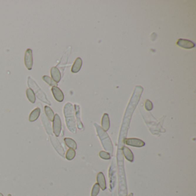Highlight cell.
<instances>
[{"mask_svg":"<svg viewBox=\"0 0 196 196\" xmlns=\"http://www.w3.org/2000/svg\"><path fill=\"white\" fill-rule=\"evenodd\" d=\"M63 112L65 117L66 125L68 130L72 133H76L77 132V128L73 105L70 103H67L64 106Z\"/></svg>","mask_w":196,"mask_h":196,"instance_id":"cell-1","label":"cell"},{"mask_svg":"<svg viewBox=\"0 0 196 196\" xmlns=\"http://www.w3.org/2000/svg\"><path fill=\"white\" fill-rule=\"evenodd\" d=\"M94 125L96 127L98 135L101 140V142L102 143L103 147L104 148L106 151H108L110 154H112L113 151V145H112V142L109 136L105 132V131H104L103 128L101 127H100L98 125L95 123Z\"/></svg>","mask_w":196,"mask_h":196,"instance_id":"cell-2","label":"cell"},{"mask_svg":"<svg viewBox=\"0 0 196 196\" xmlns=\"http://www.w3.org/2000/svg\"><path fill=\"white\" fill-rule=\"evenodd\" d=\"M28 84L29 86L31 88H32L33 89V91H34L36 96L38 97V98L40 100H41L43 103H46V104H47L49 105H51L50 102L48 100L45 93L41 91V89L38 86V85H37V84L35 83V82L33 79H32L31 77L28 78Z\"/></svg>","mask_w":196,"mask_h":196,"instance_id":"cell-3","label":"cell"},{"mask_svg":"<svg viewBox=\"0 0 196 196\" xmlns=\"http://www.w3.org/2000/svg\"><path fill=\"white\" fill-rule=\"evenodd\" d=\"M52 130L56 137H58L60 135L62 130V123L61 118L58 114L54 115Z\"/></svg>","mask_w":196,"mask_h":196,"instance_id":"cell-4","label":"cell"},{"mask_svg":"<svg viewBox=\"0 0 196 196\" xmlns=\"http://www.w3.org/2000/svg\"><path fill=\"white\" fill-rule=\"evenodd\" d=\"M50 139L51 140V142L52 143L53 147H54L55 150L58 152V153L61 155L62 157H64L65 156V150L62 147V145L59 142V140L55 138V137L52 136H50Z\"/></svg>","mask_w":196,"mask_h":196,"instance_id":"cell-5","label":"cell"},{"mask_svg":"<svg viewBox=\"0 0 196 196\" xmlns=\"http://www.w3.org/2000/svg\"><path fill=\"white\" fill-rule=\"evenodd\" d=\"M123 143L127 144L128 145H131L135 147H142L145 145V143L140 139L136 138H128L124 139L123 141Z\"/></svg>","mask_w":196,"mask_h":196,"instance_id":"cell-6","label":"cell"},{"mask_svg":"<svg viewBox=\"0 0 196 196\" xmlns=\"http://www.w3.org/2000/svg\"><path fill=\"white\" fill-rule=\"evenodd\" d=\"M24 63L28 70H31L33 66V55L31 49L28 48L24 55Z\"/></svg>","mask_w":196,"mask_h":196,"instance_id":"cell-7","label":"cell"},{"mask_svg":"<svg viewBox=\"0 0 196 196\" xmlns=\"http://www.w3.org/2000/svg\"><path fill=\"white\" fill-rule=\"evenodd\" d=\"M177 44L185 49H191L195 47V44L189 40L180 39L177 41Z\"/></svg>","mask_w":196,"mask_h":196,"instance_id":"cell-8","label":"cell"},{"mask_svg":"<svg viewBox=\"0 0 196 196\" xmlns=\"http://www.w3.org/2000/svg\"><path fill=\"white\" fill-rule=\"evenodd\" d=\"M55 99L58 102H62L64 100V95L62 91L57 86H53L51 89Z\"/></svg>","mask_w":196,"mask_h":196,"instance_id":"cell-9","label":"cell"},{"mask_svg":"<svg viewBox=\"0 0 196 196\" xmlns=\"http://www.w3.org/2000/svg\"><path fill=\"white\" fill-rule=\"evenodd\" d=\"M50 72L52 79L56 83H58L61 79V74L59 69L56 67H53L51 68Z\"/></svg>","mask_w":196,"mask_h":196,"instance_id":"cell-10","label":"cell"},{"mask_svg":"<svg viewBox=\"0 0 196 196\" xmlns=\"http://www.w3.org/2000/svg\"><path fill=\"white\" fill-rule=\"evenodd\" d=\"M41 118L42 120V122L43 123V125L45 127L46 131L47 132V133L50 135V136H52V130L51 126L50 125V122L48 121V120H47V118H46V116H44V115L43 113H42L41 116Z\"/></svg>","mask_w":196,"mask_h":196,"instance_id":"cell-11","label":"cell"},{"mask_svg":"<svg viewBox=\"0 0 196 196\" xmlns=\"http://www.w3.org/2000/svg\"><path fill=\"white\" fill-rule=\"evenodd\" d=\"M97 183L98 184L100 187L103 190H105L106 188V181H105L104 175L102 172H100L97 174Z\"/></svg>","mask_w":196,"mask_h":196,"instance_id":"cell-12","label":"cell"},{"mask_svg":"<svg viewBox=\"0 0 196 196\" xmlns=\"http://www.w3.org/2000/svg\"><path fill=\"white\" fill-rule=\"evenodd\" d=\"M122 151L126 159L131 162H132L133 161V155L131 150L129 148L124 146L122 147Z\"/></svg>","mask_w":196,"mask_h":196,"instance_id":"cell-13","label":"cell"},{"mask_svg":"<svg viewBox=\"0 0 196 196\" xmlns=\"http://www.w3.org/2000/svg\"><path fill=\"white\" fill-rule=\"evenodd\" d=\"M101 125L102 128L104 131H107L110 127V122H109V118L107 113H105L102 118L101 121Z\"/></svg>","mask_w":196,"mask_h":196,"instance_id":"cell-14","label":"cell"},{"mask_svg":"<svg viewBox=\"0 0 196 196\" xmlns=\"http://www.w3.org/2000/svg\"><path fill=\"white\" fill-rule=\"evenodd\" d=\"M82 65V61L81 58H77L75 61L73 65L71 68V72L73 73H77L81 70Z\"/></svg>","mask_w":196,"mask_h":196,"instance_id":"cell-15","label":"cell"},{"mask_svg":"<svg viewBox=\"0 0 196 196\" xmlns=\"http://www.w3.org/2000/svg\"><path fill=\"white\" fill-rule=\"evenodd\" d=\"M40 112H41V110L39 108H37L35 109L34 110H33L29 115V121L30 122H33V121H36L39 117Z\"/></svg>","mask_w":196,"mask_h":196,"instance_id":"cell-16","label":"cell"},{"mask_svg":"<svg viewBox=\"0 0 196 196\" xmlns=\"http://www.w3.org/2000/svg\"><path fill=\"white\" fill-rule=\"evenodd\" d=\"M75 109H76V115L77 118V127L79 130H82L83 128V124L81 121L80 118V108L79 106L78 105H74Z\"/></svg>","mask_w":196,"mask_h":196,"instance_id":"cell-17","label":"cell"},{"mask_svg":"<svg viewBox=\"0 0 196 196\" xmlns=\"http://www.w3.org/2000/svg\"><path fill=\"white\" fill-rule=\"evenodd\" d=\"M64 141L66 145L70 148H72L74 150L77 149V145L76 142L72 139L69 138H66L64 139Z\"/></svg>","mask_w":196,"mask_h":196,"instance_id":"cell-18","label":"cell"},{"mask_svg":"<svg viewBox=\"0 0 196 196\" xmlns=\"http://www.w3.org/2000/svg\"><path fill=\"white\" fill-rule=\"evenodd\" d=\"M26 96L28 100L32 104H34L36 101L35 94L31 89H28L26 91Z\"/></svg>","mask_w":196,"mask_h":196,"instance_id":"cell-19","label":"cell"},{"mask_svg":"<svg viewBox=\"0 0 196 196\" xmlns=\"http://www.w3.org/2000/svg\"><path fill=\"white\" fill-rule=\"evenodd\" d=\"M44 110H45L46 115L47 118H48V120L51 121H53L55 115H54L53 112L51 109V108L50 107L48 106H44Z\"/></svg>","mask_w":196,"mask_h":196,"instance_id":"cell-20","label":"cell"},{"mask_svg":"<svg viewBox=\"0 0 196 196\" xmlns=\"http://www.w3.org/2000/svg\"><path fill=\"white\" fill-rule=\"evenodd\" d=\"M75 156H76L75 150L72 148H69L66 153V158L68 160H71L74 158Z\"/></svg>","mask_w":196,"mask_h":196,"instance_id":"cell-21","label":"cell"},{"mask_svg":"<svg viewBox=\"0 0 196 196\" xmlns=\"http://www.w3.org/2000/svg\"><path fill=\"white\" fill-rule=\"evenodd\" d=\"M42 78L44 80V81H45L49 85L52 86V87L58 86V83L56 82H55L51 77H50L47 76H44Z\"/></svg>","mask_w":196,"mask_h":196,"instance_id":"cell-22","label":"cell"},{"mask_svg":"<svg viewBox=\"0 0 196 196\" xmlns=\"http://www.w3.org/2000/svg\"><path fill=\"white\" fill-rule=\"evenodd\" d=\"M100 186L98 183H95L93 187L91 196H97L100 192Z\"/></svg>","mask_w":196,"mask_h":196,"instance_id":"cell-23","label":"cell"},{"mask_svg":"<svg viewBox=\"0 0 196 196\" xmlns=\"http://www.w3.org/2000/svg\"><path fill=\"white\" fill-rule=\"evenodd\" d=\"M99 155L102 159H105V160H108L110 159V155L109 153L105 152L104 151H101L99 153Z\"/></svg>","mask_w":196,"mask_h":196,"instance_id":"cell-24","label":"cell"},{"mask_svg":"<svg viewBox=\"0 0 196 196\" xmlns=\"http://www.w3.org/2000/svg\"><path fill=\"white\" fill-rule=\"evenodd\" d=\"M145 108L146 110L148 111L151 110L153 108V103H151V101H150L149 100H147L145 103Z\"/></svg>","mask_w":196,"mask_h":196,"instance_id":"cell-25","label":"cell"},{"mask_svg":"<svg viewBox=\"0 0 196 196\" xmlns=\"http://www.w3.org/2000/svg\"><path fill=\"white\" fill-rule=\"evenodd\" d=\"M128 196H133V193H130Z\"/></svg>","mask_w":196,"mask_h":196,"instance_id":"cell-26","label":"cell"},{"mask_svg":"<svg viewBox=\"0 0 196 196\" xmlns=\"http://www.w3.org/2000/svg\"><path fill=\"white\" fill-rule=\"evenodd\" d=\"M0 196H3V195L1 193H0Z\"/></svg>","mask_w":196,"mask_h":196,"instance_id":"cell-27","label":"cell"},{"mask_svg":"<svg viewBox=\"0 0 196 196\" xmlns=\"http://www.w3.org/2000/svg\"><path fill=\"white\" fill-rule=\"evenodd\" d=\"M8 196H12V195H10V194H9V195H8Z\"/></svg>","mask_w":196,"mask_h":196,"instance_id":"cell-28","label":"cell"}]
</instances>
